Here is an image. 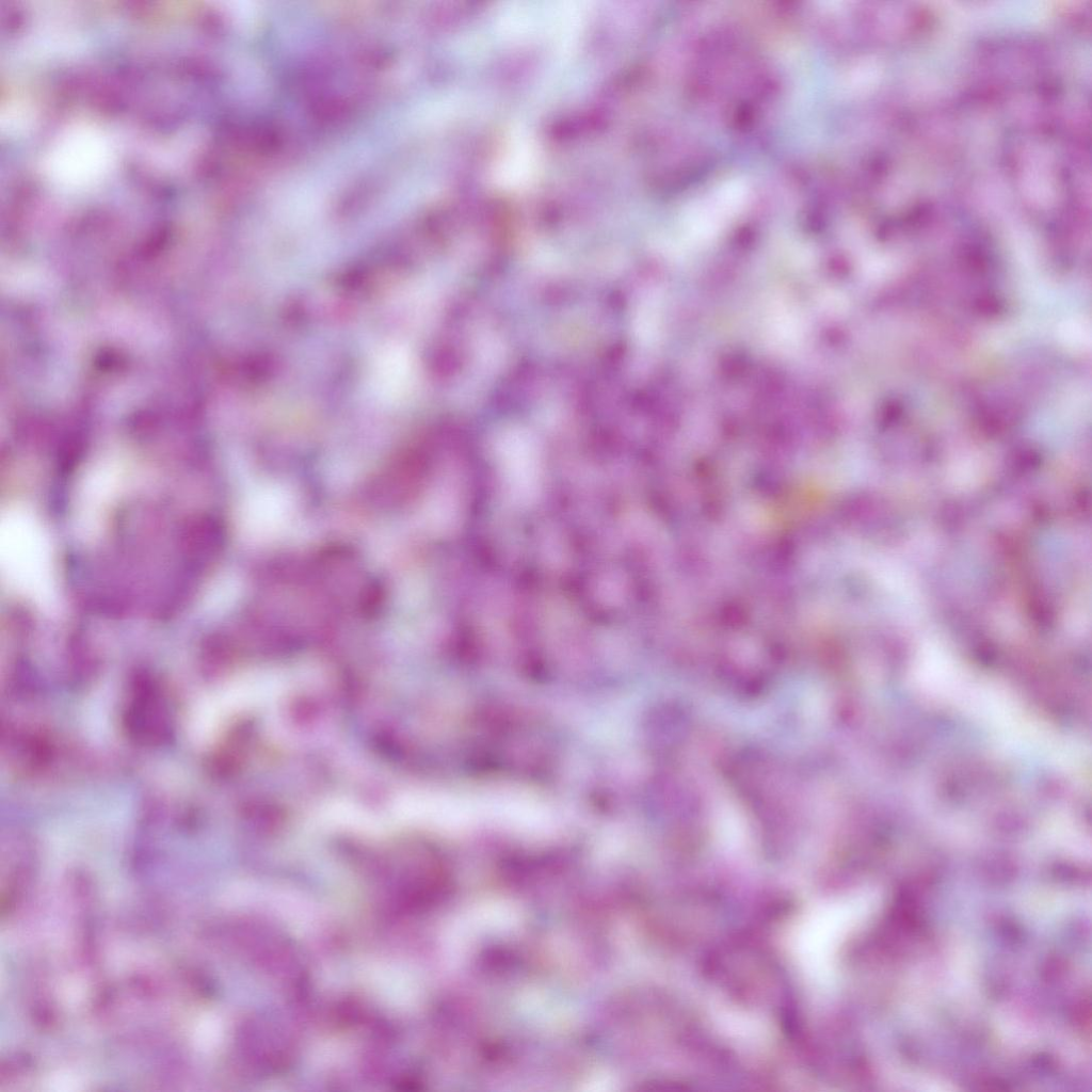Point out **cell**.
<instances>
[{
  "label": "cell",
  "mask_w": 1092,
  "mask_h": 1092,
  "mask_svg": "<svg viewBox=\"0 0 1092 1092\" xmlns=\"http://www.w3.org/2000/svg\"><path fill=\"white\" fill-rule=\"evenodd\" d=\"M0 569L16 593L51 606L57 588L51 544L41 520L25 508H9L0 520Z\"/></svg>",
  "instance_id": "1"
}]
</instances>
